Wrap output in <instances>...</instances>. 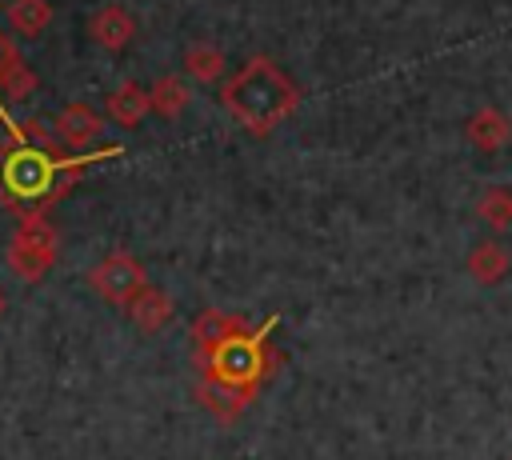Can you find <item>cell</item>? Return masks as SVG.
Segmentation results:
<instances>
[{"label":"cell","mask_w":512,"mask_h":460,"mask_svg":"<svg viewBox=\"0 0 512 460\" xmlns=\"http://www.w3.org/2000/svg\"><path fill=\"white\" fill-rule=\"evenodd\" d=\"M112 156H120V144L68 152L40 120H8V136L0 140V208L12 216H48V208H56L92 164Z\"/></svg>","instance_id":"cell-1"},{"label":"cell","mask_w":512,"mask_h":460,"mask_svg":"<svg viewBox=\"0 0 512 460\" xmlns=\"http://www.w3.org/2000/svg\"><path fill=\"white\" fill-rule=\"evenodd\" d=\"M304 92L300 84L264 52L248 56L220 88V104L224 112L252 136H272L296 108H300Z\"/></svg>","instance_id":"cell-2"},{"label":"cell","mask_w":512,"mask_h":460,"mask_svg":"<svg viewBox=\"0 0 512 460\" xmlns=\"http://www.w3.org/2000/svg\"><path fill=\"white\" fill-rule=\"evenodd\" d=\"M276 328V320H264L260 328H244L236 336H228L220 348L192 356L196 376L204 380H220V384H236V388H256L280 368V348H272L268 332Z\"/></svg>","instance_id":"cell-3"},{"label":"cell","mask_w":512,"mask_h":460,"mask_svg":"<svg viewBox=\"0 0 512 460\" xmlns=\"http://www.w3.org/2000/svg\"><path fill=\"white\" fill-rule=\"evenodd\" d=\"M60 256V232L48 216H20L12 240H8V268L24 284H40Z\"/></svg>","instance_id":"cell-4"},{"label":"cell","mask_w":512,"mask_h":460,"mask_svg":"<svg viewBox=\"0 0 512 460\" xmlns=\"http://www.w3.org/2000/svg\"><path fill=\"white\" fill-rule=\"evenodd\" d=\"M88 284L100 300H108L116 308H128L136 300V292L148 284V272L128 248H112L104 260H96L88 268Z\"/></svg>","instance_id":"cell-5"},{"label":"cell","mask_w":512,"mask_h":460,"mask_svg":"<svg viewBox=\"0 0 512 460\" xmlns=\"http://www.w3.org/2000/svg\"><path fill=\"white\" fill-rule=\"evenodd\" d=\"M36 72L28 68V60L20 56V48H16V40L0 28V120L8 124L12 116H8V104H16V100H28L32 92H36Z\"/></svg>","instance_id":"cell-6"},{"label":"cell","mask_w":512,"mask_h":460,"mask_svg":"<svg viewBox=\"0 0 512 460\" xmlns=\"http://www.w3.org/2000/svg\"><path fill=\"white\" fill-rule=\"evenodd\" d=\"M100 128H104L100 124V112L92 104H84V100H68L56 112V120H52V132H56V140L68 152H88V144H96Z\"/></svg>","instance_id":"cell-7"},{"label":"cell","mask_w":512,"mask_h":460,"mask_svg":"<svg viewBox=\"0 0 512 460\" xmlns=\"http://www.w3.org/2000/svg\"><path fill=\"white\" fill-rule=\"evenodd\" d=\"M196 400L212 412L216 424H236L244 416V408L256 400V388H236V384H220V380L196 376Z\"/></svg>","instance_id":"cell-8"},{"label":"cell","mask_w":512,"mask_h":460,"mask_svg":"<svg viewBox=\"0 0 512 460\" xmlns=\"http://www.w3.org/2000/svg\"><path fill=\"white\" fill-rule=\"evenodd\" d=\"M88 36L108 52H124L132 44V36H136V16L124 4H100L88 16Z\"/></svg>","instance_id":"cell-9"},{"label":"cell","mask_w":512,"mask_h":460,"mask_svg":"<svg viewBox=\"0 0 512 460\" xmlns=\"http://www.w3.org/2000/svg\"><path fill=\"white\" fill-rule=\"evenodd\" d=\"M244 328H252L244 316L220 312V308H204V312L192 320V356H204V352L220 348L228 336H236V332H244Z\"/></svg>","instance_id":"cell-10"},{"label":"cell","mask_w":512,"mask_h":460,"mask_svg":"<svg viewBox=\"0 0 512 460\" xmlns=\"http://www.w3.org/2000/svg\"><path fill=\"white\" fill-rule=\"evenodd\" d=\"M464 136H468V144L480 148V152H500V148L512 140V120H508L500 108H480V112L468 116Z\"/></svg>","instance_id":"cell-11"},{"label":"cell","mask_w":512,"mask_h":460,"mask_svg":"<svg viewBox=\"0 0 512 460\" xmlns=\"http://www.w3.org/2000/svg\"><path fill=\"white\" fill-rule=\"evenodd\" d=\"M108 116L120 124V128H136L148 112H152V100H148V88L144 84H136V80H124V84H116L112 92H108Z\"/></svg>","instance_id":"cell-12"},{"label":"cell","mask_w":512,"mask_h":460,"mask_svg":"<svg viewBox=\"0 0 512 460\" xmlns=\"http://www.w3.org/2000/svg\"><path fill=\"white\" fill-rule=\"evenodd\" d=\"M128 316H132V324L140 328V332H160L168 320H172V296L168 292H160L156 284H144L140 292H136V300L124 308Z\"/></svg>","instance_id":"cell-13"},{"label":"cell","mask_w":512,"mask_h":460,"mask_svg":"<svg viewBox=\"0 0 512 460\" xmlns=\"http://www.w3.org/2000/svg\"><path fill=\"white\" fill-rule=\"evenodd\" d=\"M464 268H468V276L476 280V284H500L504 276H508V268H512V256L496 244V240H480L472 252H468V260H464Z\"/></svg>","instance_id":"cell-14"},{"label":"cell","mask_w":512,"mask_h":460,"mask_svg":"<svg viewBox=\"0 0 512 460\" xmlns=\"http://www.w3.org/2000/svg\"><path fill=\"white\" fill-rule=\"evenodd\" d=\"M52 20V4L48 0H8V28H16V36L36 40Z\"/></svg>","instance_id":"cell-15"},{"label":"cell","mask_w":512,"mask_h":460,"mask_svg":"<svg viewBox=\"0 0 512 460\" xmlns=\"http://www.w3.org/2000/svg\"><path fill=\"white\" fill-rule=\"evenodd\" d=\"M148 100H152V112H160L164 120H176L188 108L192 92H188V84L180 76H156L152 88H148Z\"/></svg>","instance_id":"cell-16"},{"label":"cell","mask_w":512,"mask_h":460,"mask_svg":"<svg viewBox=\"0 0 512 460\" xmlns=\"http://www.w3.org/2000/svg\"><path fill=\"white\" fill-rule=\"evenodd\" d=\"M184 72H188L192 80H200V84H216V80L224 76V52H220L216 44H208V40L188 44V48H184Z\"/></svg>","instance_id":"cell-17"},{"label":"cell","mask_w":512,"mask_h":460,"mask_svg":"<svg viewBox=\"0 0 512 460\" xmlns=\"http://www.w3.org/2000/svg\"><path fill=\"white\" fill-rule=\"evenodd\" d=\"M476 216H480L492 232H508V228H512V192H508L504 184L484 188L480 200H476Z\"/></svg>","instance_id":"cell-18"},{"label":"cell","mask_w":512,"mask_h":460,"mask_svg":"<svg viewBox=\"0 0 512 460\" xmlns=\"http://www.w3.org/2000/svg\"><path fill=\"white\" fill-rule=\"evenodd\" d=\"M4 308H8V296H4V288H0V316H4Z\"/></svg>","instance_id":"cell-19"},{"label":"cell","mask_w":512,"mask_h":460,"mask_svg":"<svg viewBox=\"0 0 512 460\" xmlns=\"http://www.w3.org/2000/svg\"><path fill=\"white\" fill-rule=\"evenodd\" d=\"M508 460H512V456H508Z\"/></svg>","instance_id":"cell-20"}]
</instances>
